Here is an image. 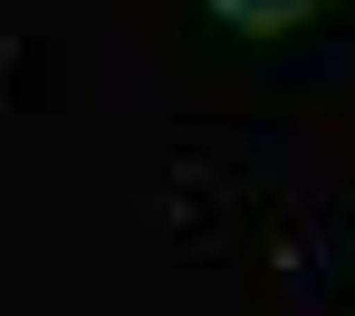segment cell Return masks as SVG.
I'll use <instances>...</instances> for the list:
<instances>
[{
  "mask_svg": "<svg viewBox=\"0 0 355 316\" xmlns=\"http://www.w3.org/2000/svg\"><path fill=\"white\" fill-rule=\"evenodd\" d=\"M221 19H240V29H288V19H307L317 0H211Z\"/></svg>",
  "mask_w": 355,
  "mask_h": 316,
  "instance_id": "obj_1",
  "label": "cell"
}]
</instances>
